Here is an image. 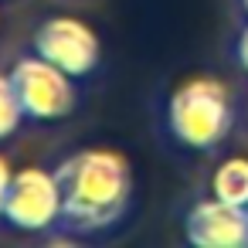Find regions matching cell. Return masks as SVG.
<instances>
[{
  "label": "cell",
  "mask_w": 248,
  "mask_h": 248,
  "mask_svg": "<svg viewBox=\"0 0 248 248\" xmlns=\"http://www.w3.org/2000/svg\"><path fill=\"white\" fill-rule=\"evenodd\" d=\"M62 224L78 234H95L123 221L133 201V167L119 150L89 146L62 160Z\"/></svg>",
  "instance_id": "cell-1"
},
{
  "label": "cell",
  "mask_w": 248,
  "mask_h": 248,
  "mask_svg": "<svg viewBox=\"0 0 248 248\" xmlns=\"http://www.w3.org/2000/svg\"><path fill=\"white\" fill-rule=\"evenodd\" d=\"M231 119H234V106L228 85L207 75L180 82L167 99V129L184 150H197V153L214 150L228 136Z\"/></svg>",
  "instance_id": "cell-2"
},
{
  "label": "cell",
  "mask_w": 248,
  "mask_h": 248,
  "mask_svg": "<svg viewBox=\"0 0 248 248\" xmlns=\"http://www.w3.org/2000/svg\"><path fill=\"white\" fill-rule=\"evenodd\" d=\"M11 82H14V92H17L21 109H24L28 119L55 123V119L72 116L75 106H78L75 75H68L58 65H51L38 51L34 55H24L11 68Z\"/></svg>",
  "instance_id": "cell-3"
},
{
  "label": "cell",
  "mask_w": 248,
  "mask_h": 248,
  "mask_svg": "<svg viewBox=\"0 0 248 248\" xmlns=\"http://www.w3.org/2000/svg\"><path fill=\"white\" fill-rule=\"evenodd\" d=\"M4 221L17 231H48L62 224V184L58 173L45 167L14 170L11 194L4 204Z\"/></svg>",
  "instance_id": "cell-4"
},
{
  "label": "cell",
  "mask_w": 248,
  "mask_h": 248,
  "mask_svg": "<svg viewBox=\"0 0 248 248\" xmlns=\"http://www.w3.org/2000/svg\"><path fill=\"white\" fill-rule=\"evenodd\" d=\"M34 51L48 58L51 65L65 68L68 75L85 78L89 72H95L102 58V41L85 21L58 14V17L41 21V28L34 31Z\"/></svg>",
  "instance_id": "cell-5"
},
{
  "label": "cell",
  "mask_w": 248,
  "mask_h": 248,
  "mask_svg": "<svg viewBox=\"0 0 248 248\" xmlns=\"http://www.w3.org/2000/svg\"><path fill=\"white\" fill-rule=\"evenodd\" d=\"M184 238L197 248H248V207L211 194L187 211Z\"/></svg>",
  "instance_id": "cell-6"
},
{
  "label": "cell",
  "mask_w": 248,
  "mask_h": 248,
  "mask_svg": "<svg viewBox=\"0 0 248 248\" xmlns=\"http://www.w3.org/2000/svg\"><path fill=\"white\" fill-rule=\"evenodd\" d=\"M211 194L228 201V204H238V207H248V156H228L217 163L214 177H211Z\"/></svg>",
  "instance_id": "cell-7"
},
{
  "label": "cell",
  "mask_w": 248,
  "mask_h": 248,
  "mask_svg": "<svg viewBox=\"0 0 248 248\" xmlns=\"http://www.w3.org/2000/svg\"><path fill=\"white\" fill-rule=\"evenodd\" d=\"M24 109H21V99L14 92V82H11V72L4 75L0 72V140H7L17 133V126L24 123Z\"/></svg>",
  "instance_id": "cell-8"
},
{
  "label": "cell",
  "mask_w": 248,
  "mask_h": 248,
  "mask_svg": "<svg viewBox=\"0 0 248 248\" xmlns=\"http://www.w3.org/2000/svg\"><path fill=\"white\" fill-rule=\"evenodd\" d=\"M11 180H14V167L7 156H0V217H4V204H7V194H11Z\"/></svg>",
  "instance_id": "cell-9"
},
{
  "label": "cell",
  "mask_w": 248,
  "mask_h": 248,
  "mask_svg": "<svg viewBox=\"0 0 248 248\" xmlns=\"http://www.w3.org/2000/svg\"><path fill=\"white\" fill-rule=\"evenodd\" d=\"M234 62H238V68L248 75V24L238 31V41H234Z\"/></svg>",
  "instance_id": "cell-10"
},
{
  "label": "cell",
  "mask_w": 248,
  "mask_h": 248,
  "mask_svg": "<svg viewBox=\"0 0 248 248\" xmlns=\"http://www.w3.org/2000/svg\"><path fill=\"white\" fill-rule=\"evenodd\" d=\"M241 7H245V14H248V0H241Z\"/></svg>",
  "instance_id": "cell-11"
}]
</instances>
